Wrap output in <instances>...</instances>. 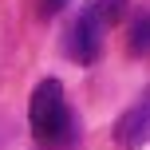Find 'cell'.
<instances>
[{
    "instance_id": "obj_1",
    "label": "cell",
    "mask_w": 150,
    "mask_h": 150,
    "mask_svg": "<svg viewBox=\"0 0 150 150\" xmlns=\"http://www.w3.org/2000/svg\"><path fill=\"white\" fill-rule=\"evenodd\" d=\"M28 127H32V138L44 150H67L79 138V122H75V115L67 107L59 79L47 75V79L36 83V91L28 99Z\"/></svg>"
},
{
    "instance_id": "obj_2",
    "label": "cell",
    "mask_w": 150,
    "mask_h": 150,
    "mask_svg": "<svg viewBox=\"0 0 150 150\" xmlns=\"http://www.w3.org/2000/svg\"><path fill=\"white\" fill-rule=\"evenodd\" d=\"M107 24H99L87 8H79V16L71 20L67 36H63V47H67V59L79 63V67H91V63L103 55V40H107Z\"/></svg>"
},
{
    "instance_id": "obj_3",
    "label": "cell",
    "mask_w": 150,
    "mask_h": 150,
    "mask_svg": "<svg viewBox=\"0 0 150 150\" xmlns=\"http://www.w3.org/2000/svg\"><path fill=\"white\" fill-rule=\"evenodd\" d=\"M115 142H119V150H142L150 142V87L119 115V122H115Z\"/></svg>"
},
{
    "instance_id": "obj_4",
    "label": "cell",
    "mask_w": 150,
    "mask_h": 150,
    "mask_svg": "<svg viewBox=\"0 0 150 150\" xmlns=\"http://www.w3.org/2000/svg\"><path fill=\"white\" fill-rule=\"evenodd\" d=\"M127 52L134 59H150V12H134L127 28Z\"/></svg>"
},
{
    "instance_id": "obj_5",
    "label": "cell",
    "mask_w": 150,
    "mask_h": 150,
    "mask_svg": "<svg viewBox=\"0 0 150 150\" xmlns=\"http://www.w3.org/2000/svg\"><path fill=\"white\" fill-rule=\"evenodd\" d=\"M83 8H87L99 24H107V28L122 24V16H127V0H83Z\"/></svg>"
},
{
    "instance_id": "obj_6",
    "label": "cell",
    "mask_w": 150,
    "mask_h": 150,
    "mask_svg": "<svg viewBox=\"0 0 150 150\" xmlns=\"http://www.w3.org/2000/svg\"><path fill=\"white\" fill-rule=\"evenodd\" d=\"M67 8V0H40V12L44 16H55V12H63Z\"/></svg>"
}]
</instances>
